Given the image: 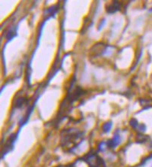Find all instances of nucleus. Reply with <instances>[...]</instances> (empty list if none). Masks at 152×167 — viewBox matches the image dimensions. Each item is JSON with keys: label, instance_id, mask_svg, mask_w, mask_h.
<instances>
[{"label": "nucleus", "instance_id": "f257e3e1", "mask_svg": "<svg viewBox=\"0 0 152 167\" xmlns=\"http://www.w3.org/2000/svg\"><path fill=\"white\" fill-rule=\"evenodd\" d=\"M65 148H72L75 145H77L80 138V133L73 132V130L66 131L65 133Z\"/></svg>", "mask_w": 152, "mask_h": 167}]
</instances>
